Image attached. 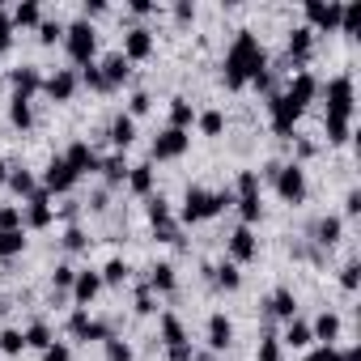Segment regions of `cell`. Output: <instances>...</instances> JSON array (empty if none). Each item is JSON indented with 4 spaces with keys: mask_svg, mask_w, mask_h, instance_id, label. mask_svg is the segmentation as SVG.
<instances>
[{
    "mask_svg": "<svg viewBox=\"0 0 361 361\" xmlns=\"http://www.w3.org/2000/svg\"><path fill=\"white\" fill-rule=\"evenodd\" d=\"M217 281H221L226 289H238V268H230V264H226V268L217 272Z\"/></svg>",
    "mask_w": 361,
    "mask_h": 361,
    "instance_id": "cell-50",
    "label": "cell"
},
{
    "mask_svg": "<svg viewBox=\"0 0 361 361\" xmlns=\"http://www.w3.org/2000/svg\"><path fill=\"white\" fill-rule=\"evenodd\" d=\"M306 361H340V353H336L331 344H319V348H314V353H310Z\"/></svg>",
    "mask_w": 361,
    "mask_h": 361,
    "instance_id": "cell-49",
    "label": "cell"
},
{
    "mask_svg": "<svg viewBox=\"0 0 361 361\" xmlns=\"http://www.w3.org/2000/svg\"><path fill=\"white\" fill-rule=\"evenodd\" d=\"M314 90H319V81H314V77H310V73H298V77H293V85H289V94H285V98H289V102H293V106H298V111H302V106H306V102H310V98H314Z\"/></svg>",
    "mask_w": 361,
    "mask_h": 361,
    "instance_id": "cell-11",
    "label": "cell"
},
{
    "mask_svg": "<svg viewBox=\"0 0 361 361\" xmlns=\"http://www.w3.org/2000/svg\"><path fill=\"white\" fill-rule=\"evenodd\" d=\"M310 336L323 340V344H331V340L340 336V319H336V314H319V323L310 327Z\"/></svg>",
    "mask_w": 361,
    "mask_h": 361,
    "instance_id": "cell-22",
    "label": "cell"
},
{
    "mask_svg": "<svg viewBox=\"0 0 361 361\" xmlns=\"http://www.w3.org/2000/svg\"><path fill=\"white\" fill-rule=\"evenodd\" d=\"M340 281H344V289H357V281H361V268H357V264H348Z\"/></svg>",
    "mask_w": 361,
    "mask_h": 361,
    "instance_id": "cell-53",
    "label": "cell"
},
{
    "mask_svg": "<svg viewBox=\"0 0 361 361\" xmlns=\"http://www.w3.org/2000/svg\"><path fill=\"white\" fill-rule=\"evenodd\" d=\"M289 56L293 60H306L310 56V30H293L289 35Z\"/></svg>",
    "mask_w": 361,
    "mask_h": 361,
    "instance_id": "cell-31",
    "label": "cell"
},
{
    "mask_svg": "<svg viewBox=\"0 0 361 361\" xmlns=\"http://www.w3.org/2000/svg\"><path fill=\"white\" fill-rule=\"evenodd\" d=\"M161 336H166L170 353H174V348H188V331H183V323H178L174 314H161Z\"/></svg>",
    "mask_w": 361,
    "mask_h": 361,
    "instance_id": "cell-15",
    "label": "cell"
},
{
    "mask_svg": "<svg viewBox=\"0 0 361 361\" xmlns=\"http://www.w3.org/2000/svg\"><path fill=\"white\" fill-rule=\"evenodd\" d=\"M340 30L344 35H357L361 30V5H344L340 9Z\"/></svg>",
    "mask_w": 361,
    "mask_h": 361,
    "instance_id": "cell-30",
    "label": "cell"
},
{
    "mask_svg": "<svg viewBox=\"0 0 361 361\" xmlns=\"http://www.w3.org/2000/svg\"><path fill=\"white\" fill-rule=\"evenodd\" d=\"M0 314H5V306H0Z\"/></svg>",
    "mask_w": 361,
    "mask_h": 361,
    "instance_id": "cell-61",
    "label": "cell"
},
{
    "mask_svg": "<svg viewBox=\"0 0 361 361\" xmlns=\"http://www.w3.org/2000/svg\"><path fill=\"white\" fill-rule=\"evenodd\" d=\"M259 361H281V344L276 340H264L259 344Z\"/></svg>",
    "mask_w": 361,
    "mask_h": 361,
    "instance_id": "cell-47",
    "label": "cell"
},
{
    "mask_svg": "<svg viewBox=\"0 0 361 361\" xmlns=\"http://www.w3.org/2000/svg\"><path fill=\"white\" fill-rule=\"evenodd\" d=\"M94 51H98V35H94V26H90V22H77V26L68 30V56H73L77 64H90Z\"/></svg>",
    "mask_w": 361,
    "mask_h": 361,
    "instance_id": "cell-3",
    "label": "cell"
},
{
    "mask_svg": "<svg viewBox=\"0 0 361 361\" xmlns=\"http://www.w3.org/2000/svg\"><path fill=\"white\" fill-rule=\"evenodd\" d=\"M238 213H243V221H259V192H243L238 196Z\"/></svg>",
    "mask_w": 361,
    "mask_h": 361,
    "instance_id": "cell-32",
    "label": "cell"
},
{
    "mask_svg": "<svg viewBox=\"0 0 361 361\" xmlns=\"http://www.w3.org/2000/svg\"><path fill=\"white\" fill-rule=\"evenodd\" d=\"M196 361H213V357H196Z\"/></svg>",
    "mask_w": 361,
    "mask_h": 361,
    "instance_id": "cell-60",
    "label": "cell"
},
{
    "mask_svg": "<svg viewBox=\"0 0 361 361\" xmlns=\"http://www.w3.org/2000/svg\"><path fill=\"white\" fill-rule=\"evenodd\" d=\"M39 39H43V43H56V39H60V26H56V22H43V26H39Z\"/></svg>",
    "mask_w": 361,
    "mask_h": 361,
    "instance_id": "cell-51",
    "label": "cell"
},
{
    "mask_svg": "<svg viewBox=\"0 0 361 361\" xmlns=\"http://www.w3.org/2000/svg\"><path fill=\"white\" fill-rule=\"evenodd\" d=\"M188 123H192V102H183V98H174V106H170V128H178V132H188Z\"/></svg>",
    "mask_w": 361,
    "mask_h": 361,
    "instance_id": "cell-26",
    "label": "cell"
},
{
    "mask_svg": "<svg viewBox=\"0 0 361 361\" xmlns=\"http://www.w3.org/2000/svg\"><path fill=\"white\" fill-rule=\"evenodd\" d=\"M226 204H230V196H209V192L192 188V192H188V204H183V221H209V217H217Z\"/></svg>",
    "mask_w": 361,
    "mask_h": 361,
    "instance_id": "cell-2",
    "label": "cell"
},
{
    "mask_svg": "<svg viewBox=\"0 0 361 361\" xmlns=\"http://www.w3.org/2000/svg\"><path fill=\"white\" fill-rule=\"evenodd\" d=\"M68 327H73V336H77V340H111V336H106V327H102V323H94L85 310H77V314L68 319Z\"/></svg>",
    "mask_w": 361,
    "mask_h": 361,
    "instance_id": "cell-10",
    "label": "cell"
},
{
    "mask_svg": "<svg viewBox=\"0 0 361 361\" xmlns=\"http://www.w3.org/2000/svg\"><path fill=\"white\" fill-rule=\"evenodd\" d=\"M153 289H161V293L174 289V268H170V264H157V268H153Z\"/></svg>",
    "mask_w": 361,
    "mask_h": 361,
    "instance_id": "cell-35",
    "label": "cell"
},
{
    "mask_svg": "<svg viewBox=\"0 0 361 361\" xmlns=\"http://www.w3.org/2000/svg\"><path fill=\"white\" fill-rule=\"evenodd\" d=\"M111 140H115L119 149H128V145L136 140V123H132V115H119V119L111 123Z\"/></svg>",
    "mask_w": 361,
    "mask_h": 361,
    "instance_id": "cell-20",
    "label": "cell"
},
{
    "mask_svg": "<svg viewBox=\"0 0 361 361\" xmlns=\"http://www.w3.org/2000/svg\"><path fill=\"white\" fill-rule=\"evenodd\" d=\"M64 161L73 166V174H85V170H98V157H94V149L85 145V140H77L68 153H64Z\"/></svg>",
    "mask_w": 361,
    "mask_h": 361,
    "instance_id": "cell-12",
    "label": "cell"
},
{
    "mask_svg": "<svg viewBox=\"0 0 361 361\" xmlns=\"http://www.w3.org/2000/svg\"><path fill=\"white\" fill-rule=\"evenodd\" d=\"M293 310H298L293 293H289V289H281V293L272 298V314H281V319H293Z\"/></svg>",
    "mask_w": 361,
    "mask_h": 361,
    "instance_id": "cell-33",
    "label": "cell"
},
{
    "mask_svg": "<svg viewBox=\"0 0 361 361\" xmlns=\"http://www.w3.org/2000/svg\"><path fill=\"white\" fill-rule=\"evenodd\" d=\"M230 251H234V259H251L255 255V234L243 226V230H234L230 234Z\"/></svg>",
    "mask_w": 361,
    "mask_h": 361,
    "instance_id": "cell-19",
    "label": "cell"
},
{
    "mask_svg": "<svg viewBox=\"0 0 361 361\" xmlns=\"http://www.w3.org/2000/svg\"><path fill=\"white\" fill-rule=\"evenodd\" d=\"M13 26H39V5L35 0H26V5H18L13 9V18H9Z\"/></svg>",
    "mask_w": 361,
    "mask_h": 361,
    "instance_id": "cell-29",
    "label": "cell"
},
{
    "mask_svg": "<svg viewBox=\"0 0 361 361\" xmlns=\"http://www.w3.org/2000/svg\"><path fill=\"white\" fill-rule=\"evenodd\" d=\"M64 243H68V251H81V247H85V234H81V230H68Z\"/></svg>",
    "mask_w": 361,
    "mask_h": 361,
    "instance_id": "cell-55",
    "label": "cell"
},
{
    "mask_svg": "<svg viewBox=\"0 0 361 361\" xmlns=\"http://www.w3.org/2000/svg\"><path fill=\"white\" fill-rule=\"evenodd\" d=\"M145 111H149V94H136L132 98V115H145Z\"/></svg>",
    "mask_w": 361,
    "mask_h": 361,
    "instance_id": "cell-56",
    "label": "cell"
},
{
    "mask_svg": "<svg viewBox=\"0 0 361 361\" xmlns=\"http://www.w3.org/2000/svg\"><path fill=\"white\" fill-rule=\"evenodd\" d=\"M268 106H272V128H276V132H281V136H289V132H293V123H298V115H302V111H298V106H293V102H289V98H285V94H276V98H272V102H268Z\"/></svg>",
    "mask_w": 361,
    "mask_h": 361,
    "instance_id": "cell-5",
    "label": "cell"
},
{
    "mask_svg": "<svg viewBox=\"0 0 361 361\" xmlns=\"http://www.w3.org/2000/svg\"><path fill=\"white\" fill-rule=\"evenodd\" d=\"M136 310H140V314H149V310H153V298H149V293H140V298H136Z\"/></svg>",
    "mask_w": 361,
    "mask_h": 361,
    "instance_id": "cell-57",
    "label": "cell"
},
{
    "mask_svg": "<svg viewBox=\"0 0 361 361\" xmlns=\"http://www.w3.org/2000/svg\"><path fill=\"white\" fill-rule=\"evenodd\" d=\"M9 119H13L18 128H30V123H35V115H30V98H18V94H13V106H9Z\"/></svg>",
    "mask_w": 361,
    "mask_h": 361,
    "instance_id": "cell-27",
    "label": "cell"
},
{
    "mask_svg": "<svg viewBox=\"0 0 361 361\" xmlns=\"http://www.w3.org/2000/svg\"><path fill=\"white\" fill-rule=\"evenodd\" d=\"M336 238H340V221H336V217H327V221H319V243H327V247H331Z\"/></svg>",
    "mask_w": 361,
    "mask_h": 361,
    "instance_id": "cell-42",
    "label": "cell"
},
{
    "mask_svg": "<svg viewBox=\"0 0 361 361\" xmlns=\"http://www.w3.org/2000/svg\"><path fill=\"white\" fill-rule=\"evenodd\" d=\"M264 68H268L264 47L255 43L251 30H243V35L234 39V47H230V56H226V81H230V90H243L247 81H259Z\"/></svg>",
    "mask_w": 361,
    "mask_h": 361,
    "instance_id": "cell-1",
    "label": "cell"
},
{
    "mask_svg": "<svg viewBox=\"0 0 361 361\" xmlns=\"http://www.w3.org/2000/svg\"><path fill=\"white\" fill-rule=\"evenodd\" d=\"M73 281H77V272H73V268H56V289H68Z\"/></svg>",
    "mask_w": 361,
    "mask_h": 361,
    "instance_id": "cell-52",
    "label": "cell"
},
{
    "mask_svg": "<svg viewBox=\"0 0 361 361\" xmlns=\"http://www.w3.org/2000/svg\"><path fill=\"white\" fill-rule=\"evenodd\" d=\"M183 149H188V132H178V128H166L153 140V157H178Z\"/></svg>",
    "mask_w": 361,
    "mask_h": 361,
    "instance_id": "cell-7",
    "label": "cell"
},
{
    "mask_svg": "<svg viewBox=\"0 0 361 361\" xmlns=\"http://www.w3.org/2000/svg\"><path fill=\"white\" fill-rule=\"evenodd\" d=\"M77 183V174H73V166L64 161V157H56L51 166H47V192H68Z\"/></svg>",
    "mask_w": 361,
    "mask_h": 361,
    "instance_id": "cell-9",
    "label": "cell"
},
{
    "mask_svg": "<svg viewBox=\"0 0 361 361\" xmlns=\"http://www.w3.org/2000/svg\"><path fill=\"white\" fill-rule=\"evenodd\" d=\"M98 289H102V276L98 272H77V281H73V298L77 302H90Z\"/></svg>",
    "mask_w": 361,
    "mask_h": 361,
    "instance_id": "cell-18",
    "label": "cell"
},
{
    "mask_svg": "<svg viewBox=\"0 0 361 361\" xmlns=\"http://www.w3.org/2000/svg\"><path fill=\"white\" fill-rule=\"evenodd\" d=\"M43 90H47L56 102H68V98H73V90H77V77H73V73H56Z\"/></svg>",
    "mask_w": 361,
    "mask_h": 361,
    "instance_id": "cell-16",
    "label": "cell"
},
{
    "mask_svg": "<svg viewBox=\"0 0 361 361\" xmlns=\"http://www.w3.org/2000/svg\"><path fill=\"white\" fill-rule=\"evenodd\" d=\"M0 230H22V213L18 209H0Z\"/></svg>",
    "mask_w": 361,
    "mask_h": 361,
    "instance_id": "cell-45",
    "label": "cell"
},
{
    "mask_svg": "<svg viewBox=\"0 0 361 361\" xmlns=\"http://www.w3.org/2000/svg\"><path fill=\"white\" fill-rule=\"evenodd\" d=\"M26 221H30L35 230H43V226H51V209H47V192H35V196H30V213H26Z\"/></svg>",
    "mask_w": 361,
    "mask_h": 361,
    "instance_id": "cell-17",
    "label": "cell"
},
{
    "mask_svg": "<svg viewBox=\"0 0 361 361\" xmlns=\"http://www.w3.org/2000/svg\"><path fill=\"white\" fill-rule=\"evenodd\" d=\"M102 81H106V85H119V81H128V60H123V56H111V60L102 64Z\"/></svg>",
    "mask_w": 361,
    "mask_h": 361,
    "instance_id": "cell-23",
    "label": "cell"
},
{
    "mask_svg": "<svg viewBox=\"0 0 361 361\" xmlns=\"http://www.w3.org/2000/svg\"><path fill=\"white\" fill-rule=\"evenodd\" d=\"M128 183H132V192L149 196V188H153V170H149V166H132V170H128Z\"/></svg>",
    "mask_w": 361,
    "mask_h": 361,
    "instance_id": "cell-25",
    "label": "cell"
},
{
    "mask_svg": "<svg viewBox=\"0 0 361 361\" xmlns=\"http://www.w3.org/2000/svg\"><path fill=\"white\" fill-rule=\"evenodd\" d=\"M200 128H204V136H221V128H226L221 111H204V115H200Z\"/></svg>",
    "mask_w": 361,
    "mask_h": 361,
    "instance_id": "cell-36",
    "label": "cell"
},
{
    "mask_svg": "<svg viewBox=\"0 0 361 361\" xmlns=\"http://www.w3.org/2000/svg\"><path fill=\"white\" fill-rule=\"evenodd\" d=\"M285 340H289L293 348H306L314 336H310V327H306V323H298V319H293V323H289V331H285Z\"/></svg>",
    "mask_w": 361,
    "mask_h": 361,
    "instance_id": "cell-34",
    "label": "cell"
},
{
    "mask_svg": "<svg viewBox=\"0 0 361 361\" xmlns=\"http://www.w3.org/2000/svg\"><path fill=\"white\" fill-rule=\"evenodd\" d=\"M26 344H30V348H47V344H51V331H47L43 323H35V327L26 331Z\"/></svg>",
    "mask_w": 361,
    "mask_h": 361,
    "instance_id": "cell-40",
    "label": "cell"
},
{
    "mask_svg": "<svg viewBox=\"0 0 361 361\" xmlns=\"http://www.w3.org/2000/svg\"><path fill=\"white\" fill-rule=\"evenodd\" d=\"M153 51V35L149 30H132L128 43H123V60H145Z\"/></svg>",
    "mask_w": 361,
    "mask_h": 361,
    "instance_id": "cell-13",
    "label": "cell"
},
{
    "mask_svg": "<svg viewBox=\"0 0 361 361\" xmlns=\"http://www.w3.org/2000/svg\"><path fill=\"white\" fill-rule=\"evenodd\" d=\"M243 192H259V178H255L251 170H247V174L238 178V196H243Z\"/></svg>",
    "mask_w": 361,
    "mask_h": 361,
    "instance_id": "cell-54",
    "label": "cell"
},
{
    "mask_svg": "<svg viewBox=\"0 0 361 361\" xmlns=\"http://www.w3.org/2000/svg\"><path fill=\"white\" fill-rule=\"evenodd\" d=\"M0 348L13 357V353H22V348H26V336H22V331H5V336H0Z\"/></svg>",
    "mask_w": 361,
    "mask_h": 361,
    "instance_id": "cell-41",
    "label": "cell"
},
{
    "mask_svg": "<svg viewBox=\"0 0 361 361\" xmlns=\"http://www.w3.org/2000/svg\"><path fill=\"white\" fill-rule=\"evenodd\" d=\"M22 247H26V238H22V230H0V255H5V259H13V255H22Z\"/></svg>",
    "mask_w": 361,
    "mask_h": 361,
    "instance_id": "cell-24",
    "label": "cell"
},
{
    "mask_svg": "<svg viewBox=\"0 0 361 361\" xmlns=\"http://www.w3.org/2000/svg\"><path fill=\"white\" fill-rule=\"evenodd\" d=\"M0 183H9V174H5V161H0Z\"/></svg>",
    "mask_w": 361,
    "mask_h": 361,
    "instance_id": "cell-59",
    "label": "cell"
},
{
    "mask_svg": "<svg viewBox=\"0 0 361 361\" xmlns=\"http://www.w3.org/2000/svg\"><path fill=\"white\" fill-rule=\"evenodd\" d=\"M327 115H336V119H348L353 115V81L348 77H336L327 85Z\"/></svg>",
    "mask_w": 361,
    "mask_h": 361,
    "instance_id": "cell-4",
    "label": "cell"
},
{
    "mask_svg": "<svg viewBox=\"0 0 361 361\" xmlns=\"http://www.w3.org/2000/svg\"><path fill=\"white\" fill-rule=\"evenodd\" d=\"M230 340H234V327H230V319H226V314H213V319H209V344L221 353V348H230Z\"/></svg>",
    "mask_w": 361,
    "mask_h": 361,
    "instance_id": "cell-14",
    "label": "cell"
},
{
    "mask_svg": "<svg viewBox=\"0 0 361 361\" xmlns=\"http://www.w3.org/2000/svg\"><path fill=\"white\" fill-rule=\"evenodd\" d=\"M106 357H111V361H132V348L119 344V340H106Z\"/></svg>",
    "mask_w": 361,
    "mask_h": 361,
    "instance_id": "cell-44",
    "label": "cell"
},
{
    "mask_svg": "<svg viewBox=\"0 0 361 361\" xmlns=\"http://www.w3.org/2000/svg\"><path fill=\"white\" fill-rule=\"evenodd\" d=\"M276 188H281V196L285 200H302L306 196V178H302V170L298 166H285V170H276Z\"/></svg>",
    "mask_w": 361,
    "mask_h": 361,
    "instance_id": "cell-6",
    "label": "cell"
},
{
    "mask_svg": "<svg viewBox=\"0 0 361 361\" xmlns=\"http://www.w3.org/2000/svg\"><path fill=\"white\" fill-rule=\"evenodd\" d=\"M39 85H43V81H39L35 68H18V73H13V90H18V98H30Z\"/></svg>",
    "mask_w": 361,
    "mask_h": 361,
    "instance_id": "cell-21",
    "label": "cell"
},
{
    "mask_svg": "<svg viewBox=\"0 0 361 361\" xmlns=\"http://www.w3.org/2000/svg\"><path fill=\"white\" fill-rule=\"evenodd\" d=\"M9 43H13V22H9L5 9H0V51H9Z\"/></svg>",
    "mask_w": 361,
    "mask_h": 361,
    "instance_id": "cell-43",
    "label": "cell"
},
{
    "mask_svg": "<svg viewBox=\"0 0 361 361\" xmlns=\"http://www.w3.org/2000/svg\"><path fill=\"white\" fill-rule=\"evenodd\" d=\"M43 361H68V344H47L43 348Z\"/></svg>",
    "mask_w": 361,
    "mask_h": 361,
    "instance_id": "cell-48",
    "label": "cell"
},
{
    "mask_svg": "<svg viewBox=\"0 0 361 361\" xmlns=\"http://www.w3.org/2000/svg\"><path fill=\"white\" fill-rule=\"evenodd\" d=\"M102 281H106V285L128 281V264H123V259H111V264H106V272H102Z\"/></svg>",
    "mask_w": 361,
    "mask_h": 361,
    "instance_id": "cell-39",
    "label": "cell"
},
{
    "mask_svg": "<svg viewBox=\"0 0 361 361\" xmlns=\"http://www.w3.org/2000/svg\"><path fill=\"white\" fill-rule=\"evenodd\" d=\"M85 85H90V90H111V85L102 81V68H94V64H85Z\"/></svg>",
    "mask_w": 361,
    "mask_h": 361,
    "instance_id": "cell-46",
    "label": "cell"
},
{
    "mask_svg": "<svg viewBox=\"0 0 361 361\" xmlns=\"http://www.w3.org/2000/svg\"><path fill=\"white\" fill-rule=\"evenodd\" d=\"M340 361H361V348H348V353H344Z\"/></svg>",
    "mask_w": 361,
    "mask_h": 361,
    "instance_id": "cell-58",
    "label": "cell"
},
{
    "mask_svg": "<svg viewBox=\"0 0 361 361\" xmlns=\"http://www.w3.org/2000/svg\"><path fill=\"white\" fill-rule=\"evenodd\" d=\"M9 183H13V192H18V196H35V178H30L26 170H18V174H9Z\"/></svg>",
    "mask_w": 361,
    "mask_h": 361,
    "instance_id": "cell-37",
    "label": "cell"
},
{
    "mask_svg": "<svg viewBox=\"0 0 361 361\" xmlns=\"http://www.w3.org/2000/svg\"><path fill=\"white\" fill-rule=\"evenodd\" d=\"M327 140H348V119H336V115H327Z\"/></svg>",
    "mask_w": 361,
    "mask_h": 361,
    "instance_id": "cell-38",
    "label": "cell"
},
{
    "mask_svg": "<svg viewBox=\"0 0 361 361\" xmlns=\"http://www.w3.org/2000/svg\"><path fill=\"white\" fill-rule=\"evenodd\" d=\"M98 170H106V178H111V183H123L132 166H128L123 157H106V161H98Z\"/></svg>",
    "mask_w": 361,
    "mask_h": 361,
    "instance_id": "cell-28",
    "label": "cell"
},
{
    "mask_svg": "<svg viewBox=\"0 0 361 361\" xmlns=\"http://www.w3.org/2000/svg\"><path fill=\"white\" fill-rule=\"evenodd\" d=\"M340 9H344V5H319V0H310V5H306V18H310V26H319V30H336V26H340Z\"/></svg>",
    "mask_w": 361,
    "mask_h": 361,
    "instance_id": "cell-8",
    "label": "cell"
}]
</instances>
